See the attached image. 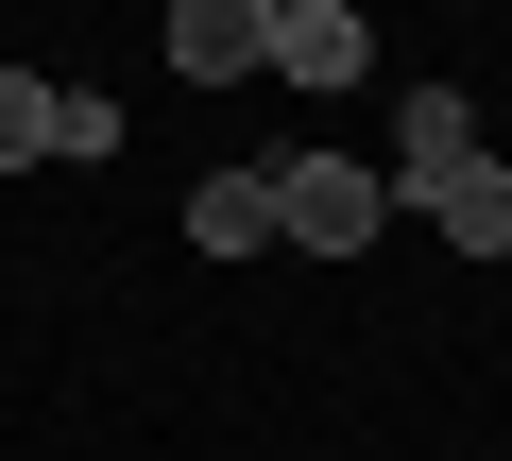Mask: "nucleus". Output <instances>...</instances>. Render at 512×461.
Instances as JSON below:
<instances>
[{"mask_svg":"<svg viewBox=\"0 0 512 461\" xmlns=\"http://www.w3.org/2000/svg\"><path fill=\"white\" fill-rule=\"evenodd\" d=\"M35 154H52V86H35V69H0V171H35Z\"/></svg>","mask_w":512,"mask_h":461,"instance_id":"39448f33","label":"nucleus"},{"mask_svg":"<svg viewBox=\"0 0 512 461\" xmlns=\"http://www.w3.org/2000/svg\"><path fill=\"white\" fill-rule=\"evenodd\" d=\"M52 154H120V103L103 86H52Z\"/></svg>","mask_w":512,"mask_h":461,"instance_id":"423d86ee","label":"nucleus"},{"mask_svg":"<svg viewBox=\"0 0 512 461\" xmlns=\"http://www.w3.org/2000/svg\"><path fill=\"white\" fill-rule=\"evenodd\" d=\"M188 240L205 257H256V240H274V171H205L188 188Z\"/></svg>","mask_w":512,"mask_h":461,"instance_id":"20e7f679","label":"nucleus"},{"mask_svg":"<svg viewBox=\"0 0 512 461\" xmlns=\"http://www.w3.org/2000/svg\"><path fill=\"white\" fill-rule=\"evenodd\" d=\"M256 52H274V69H291L308 103L376 69V35H359V0H256Z\"/></svg>","mask_w":512,"mask_h":461,"instance_id":"f03ea898","label":"nucleus"},{"mask_svg":"<svg viewBox=\"0 0 512 461\" xmlns=\"http://www.w3.org/2000/svg\"><path fill=\"white\" fill-rule=\"evenodd\" d=\"M171 69L188 86H256L274 52H256V0H171Z\"/></svg>","mask_w":512,"mask_h":461,"instance_id":"7ed1b4c3","label":"nucleus"},{"mask_svg":"<svg viewBox=\"0 0 512 461\" xmlns=\"http://www.w3.org/2000/svg\"><path fill=\"white\" fill-rule=\"evenodd\" d=\"M376 222H393V188H376L359 154H291V171H274V240H308V257H359Z\"/></svg>","mask_w":512,"mask_h":461,"instance_id":"f257e3e1","label":"nucleus"}]
</instances>
